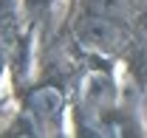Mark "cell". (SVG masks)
<instances>
[{
	"label": "cell",
	"instance_id": "6da1fadb",
	"mask_svg": "<svg viewBox=\"0 0 147 138\" xmlns=\"http://www.w3.org/2000/svg\"><path fill=\"white\" fill-rule=\"evenodd\" d=\"M74 34H76L82 48L102 54V56L119 54L127 42V31H125L122 20L108 17V14H96V11H82V17L74 25Z\"/></svg>",
	"mask_w": 147,
	"mask_h": 138
},
{
	"label": "cell",
	"instance_id": "7a4b0ae2",
	"mask_svg": "<svg viewBox=\"0 0 147 138\" xmlns=\"http://www.w3.org/2000/svg\"><path fill=\"white\" fill-rule=\"evenodd\" d=\"M133 9V0H85V11H96V14H108V17L125 20Z\"/></svg>",
	"mask_w": 147,
	"mask_h": 138
}]
</instances>
